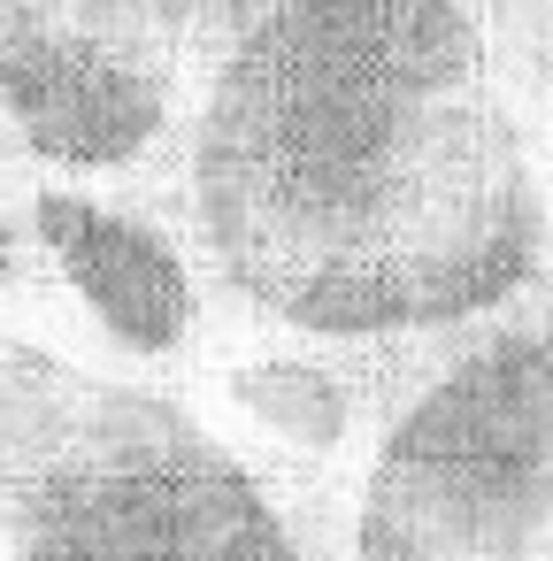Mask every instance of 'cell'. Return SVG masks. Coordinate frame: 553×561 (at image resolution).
Returning a JSON list of instances; mask_svg holds the SVG:
<instances>
[{"label": "cell", "instance_id": "277c9868", "mask_svg": "<svg viewBox=\"0 0 553 561\" xmlns=\"http://www.w3.org/2000/svg\"><path fill=\"white\" fill-rule=\"evenodd\" d=\"M24 216L39 239L47 277H62L85 308V323L124 362H185L200 339V270L193 254L108 185L78 178H32Z\"/></svg>", "mask_w": 553, "mask_h": 561}, {"label": "cell", "instance_id": "6da1fadb", "mask_svg": "<svg viewBox=\"0 0 553 561\" xmlns=\"http://www.w3.org/2000/svg\"><path fill=\"white\" fill-rule=\"evenodd\" d=\"M216 277L315 339L492 331L553 277V178L469 0H262L193 116Z\"/></svg>", "mask_w": 553, "mask_h": 561}, {"label": "cell", "instance_id": "3957f363", "mask_svg": "<svg viewBox=\"0 0 553 561\" xmlns=\"http://www.w3.org/2000/svg\"><path fill=\"white\" fill-rule=\"evenodd\" d=\"M154 16L131 0H0V124L55 178L108 185L170 131Z\"/></svg>", "mask_w": 553, "mask_h": 561}, {"label": "cell", "instance_id": "5b68a950", "mask_svg": "<svg viewBox=\"0 0 553 561\" xmlns=\"http://www.w3.org/2000/svg\"><path fill=\"white\" fill-rule=\"evenodd\" d=\"M223 400L239 423H254L269 446L300 461H331L369 431V377L323 354H269V362L254 354L223 377Z\"/></svg>", "mask_w": 553, "mask_h": 561}, {"label": "cell", "instance_id": "7a4b0ae2", "mask_svg": "<svg viewBox=\"0 0 553 561\" xmlns=\"http://www.w3.org/2000/svg\"><path fill=\"white\" fill-rule=\"evenodd\" d=\"M0 523L16 561H308L285 507L216 431L93 377L0 492Z\"/></svg>", "mask_w": 553, "mask_h": 561}]
</instances>
